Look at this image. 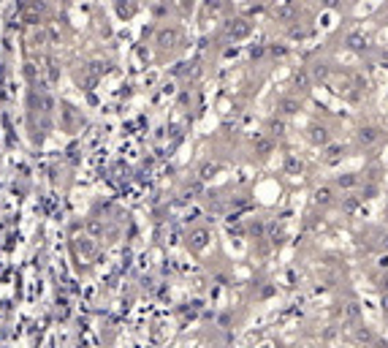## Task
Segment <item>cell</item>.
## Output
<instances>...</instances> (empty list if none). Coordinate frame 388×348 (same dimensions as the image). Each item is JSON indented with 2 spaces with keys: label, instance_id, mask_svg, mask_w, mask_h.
<instances>
[{
  "label": "cell",
  "instance_id": "1",
  "mask_svg": "<svg viewBox=\"0 0 388 348\" xmlns=\"http://www.w3.org/2000/svg\"><path fill=\"white\" fill-rule=\"evenodd\" d=\"M204 242H206V231H195L193 234V245L195 248H204Z\"/></svg>",
  "mask_w": 388,
  "mask_h": 348
},
{
  "label": "cell",
  "instance_id": "2",
  "mask_svg": "<svg viewBox=\"0 0 388 348\" xmlns=\"http://www.w3.org/2000/svg\"><path fill=\"white\" fill-rule=\"evenodd\" d=\"M90 231H93V234H100V223L98 220H90Z\"/></svg>",
  "mask_w": 388,
  "mask_h": 348
}]
</instances>
